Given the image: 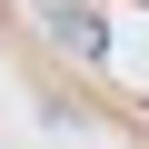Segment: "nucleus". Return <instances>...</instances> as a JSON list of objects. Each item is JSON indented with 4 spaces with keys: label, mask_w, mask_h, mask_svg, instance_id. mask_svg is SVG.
I'll return each mask as SVG.
<instances>
[{
    "label": "nucleus",
    "mask_w": 149,
    "mask_h": 149,
    "mask_svg": "<svg viewBox=\"0 0 149 149\" xmlns=\"http://www.w3.org/2000/svg\"><path fill=\"white\" fill-rule=\"evenodd\" d=\"M50 40L80 50V60H100V50H109V20L90 10V0H50Z\"/></svg>",
    "instance_id": "obj_1"
}]
</instances>
